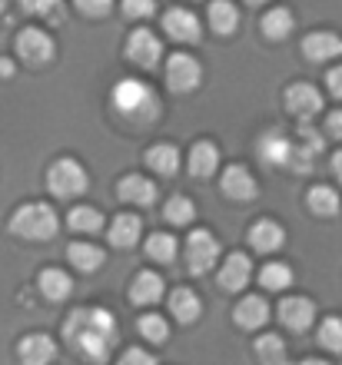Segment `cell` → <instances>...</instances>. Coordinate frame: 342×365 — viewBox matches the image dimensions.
<instances>
[{"label":"cell","mask_w":342,"mask_h":365,"mask_svg":"<svg viewBox=\"0 0 342 365\" xmlns=\"http://www.w3.org/2000/svg\"><path fill=\"white\" fill-rule=\"evenodd\" d=\"M64 339H67L70 352H76L84 362L104 365L120 342V326H116V316L110 309L80 306L64 322Z\"/></svg>","instance_id":"1"},{"label":"cell","mask_w":342,"mask_h":365,"mask_svg":"<svg viewBox=\"0 0 342 365\" xmlns=\"http://www.w3.org/2000/svg\"><path fill=\"white\" fill-rule=\"evenodd\" d=\"M110 100H114L116 113L134 126H150V123H156L163 113L160 96L153 93L150 83H143V80H136V77L120 80L114 87V93H110Z\"/></svg>","instance_id":"2"},{"label":"cell","mask_w":342,"mask_h":365,"mask_svg":"<svg viewBox=\"0 0 342 365\" xmlns=\"http://www.w3.org/2000/svg\"><path fill=\"white\" fill-rule=\"evenodd\" d=\"M10 230L17 232L20 240L47 242L57 236L60 220H57V212H54V206H47V202H27V206H20L10 216Z\"/></svg>","instance_id":"3"},{"label":"cell","mask_w":342,"mask_h":365,"mask_svg":"<svg viewBox=\"0 0 342 365\" xmlns=\"http://www.w3.org/2000/svg\"><path fill=\"white\" fill-rule=\"evenodd\" d=\"M47 186L60 200H74V196H84L86 192L90 176H86V170L76 163V160H57L47 173Z\"/></svg>","instance_id":"4"},{"label":"cell","mask_w":342,"mask_h":365,"mask_svg":"<svg viewBox=\"0 0 342 365\" xmlns=\"http://www.w3.org/2000/svg\"><path fill=\"white\" fill-rule=\"evenodd\" d=\"M219 262V240L206 230H193L186 240V269L193 276H206Z\"/></svg>","instance_id":"5"},{"label":"cell","mask_w":342,"mask_h":365,"mask_svg":"<svg viewBox=\"0 0 342 365\" xmlns=\"http://www.w3.org/2000/svg\"><path fill=\"white\" fill-rule=\"evenodd\" d=\"M17 53L27 67H47V63H54V57H57V47H54V40H50L47 30L27 27L17 34Z\"/></svg>","instance_id":"6"},{"label":"cell","mask_w":342,"mask_h":365,"mask_svg":"<svg viewBox=\"0 0 342 365\" xmlns=\"http://www.w3.org/2000/svg\"><path fill=\"white\" fill-rule=\"evenodd\" d=\"M203 80V67L200 60L190 57V53H173L166 60V87L173 93H193V90L200 87Z\"/></svg>","instance_id":"7"},{"label":"cell","mask_w":342,"mask_h":365,"mask_svg":"<svg viewBox=\"0 0 342 365\" xmlns=\"http://www.w3.org/2000/svg\"><path fill=\"white\" fill-rule=\"evenodd\" d=\"M126 57L134 60L136 67L153 70V67H156V63L163 60V43H160V37H156L153 30H146V27L134 30V34H130V40H126Z\"/></svg>","instance_id":"8"},{"label":"cell","mask_w":342,"mask_h":365,"mask_svg":"<svg viewBox=\"0 0 342 365\" xmlns=\"http://www.w3.org/2000/svg\"><path fill=\"white\" fill-rule=\"evenodd\" d=\"M163 30H166V37L176 40V43H196L203 34L200 27V17L186 7H173L166 10V17H163Z\"/></svg>","instance_id":"9"},{"label":"cell","mask_w":342,"mask_h":365,"mask_svg":"<svg viewBox=\"0 0 342 365\" xmlns=\"http://www.w3.org/2000/svg\"><path fill=\"white\" fill-rule=\"evenodd\" d=\"M326 150V140L316 133L309 123L299 126V140L293 143V156H289V166H293L296 173H306L309 166L319 160V153Z\"/></svg>","instance_id":"10"},{"label":"cell","mask_w":342,"mask_h":365,"mask_svg":"<svg viewBox=\"0 0 342 365\" xmlns=\"http://www.w3.org/2000/svg\"><path fill=\"white\" fill-rule=\"evenodd\" d=\"M286 110L296 120H313L316 113H323V96L313 83H293L286 90Z\"/></svg>","instance_id":"11"},{"label":"cell","mask_w":342,"mask_h":365,"mask_svg":"<svg viewBox=\"0 0 342 365\" xmlns=\"http://www.w3.org/2000/svg\"><path fill=\"white\" fill-rule=\"evenodd\" d=\"M249 279H253V262H249V256H243V252L226 256L223 269H219V289H223V292H243V289L249 286Z\"/></svg>","instance_id":"12"},{"label":"cell","mask_w":342,"mask_h":365,"mask_svg":"<svg viewBox=\"0 0 342 365\" xmlns=\"http://www.w3.org/2000/svg\"><path fill=\"white\" fill-rule=\"evenodd\" d=\"M313 319H316V306L309 299L293 296L279 302V322L286 329H293V332H306V329L313 326Z\"/></svg>","instance_id":"13"},{"label":"cell","mask_w":342,"mask_h":365,"mask_svg":"<svg viewBox=\"0 0 342 365\" xmlns=\"http://www.w3.org/2000/svg\"><path fill=\"white\" fill-rule=\"evenodd\" d=\"M17 356H20V365H50L57 359V342L50 336H44V332H34V336H27L20 342Z\"/></svg>","instance_id":"14"},{"label":"cell","mask_w":342,"mask_h":365,"mask_svg":"<svg viewBox=\"0 0 342 365\" xmlns=\"http://www.w3.org/2000/svg\"><path fill=\"white\" fill-rule=\"evenodd\" d=\"M259 160L266 166H289V156H293V140H286V133L279 130H266L259 136Z\"/></svg>","instance_id":"15"},{"label":"cell","mask_w":342,"mask_h":365,"mask_svg":"<svg viewBox=\"0 0 342 365\" xmlns=\"http://www.w3.org/2000/svg\"><path fill=\"white\" fill-rule=\"evenodd\" d=\"M223 192H226L233 202H249L259 192L256 176L249 173L246 166H229L223 173Z\"/></svg>","instance_id":"16"},{"label":"cell","mask_w":342,"mask_h":365,"mask_svg":"<svg viewBox=\"0 0 342 365\" xmlns=\"http://www.w3.org/2000/svg\"><path fill=\"white\" fill-rule=\"evenodd\" d=\"M116 192H120V200L124 202H134V206H153V202L160 200V190H156V182L146 180V176H124L120 180V186H116Z\"/></svg>","instance_id":"17"},{"label":"cell","mask_w":342,"mask_h":365,"mask_svg":"<svg viewBox=\"0 0 342 365\" xmlns=\"http://www.w3.org/2000/svg\"><path fill=\"white\" fill-rule=\"evenodd\" d=\"M106 236H110V242H114L116 250H134L136 242H140V236H143L140 216H134V212H120V216L110 222Z\"/></svg>","instance_id":"18"},{"label":"cell","mask_w":342,"mask_h":365,"mask_svg":"<svg viewBox=\"0 0 342 365\" xmlns=\"http://www.w3.org/2000/svg\"><path fill=\"white\" fill-rule=\"evenodd\" d=\"M303 53H306V60H313V63H326V60H333L342 53V37L326 34V30L309 34V37L303 40Z\"/></svg>","instance_id":"19"},{"label":"cell","mask_w":342,"mask_h":365,"mask_svg":"<svg viewBox=\"0 0 342 365\" xmlns=\"http://www.w3.org/2000/svg\"><path fill=\"white\" fill-rule=\"evenodd\" d=\"M186 166H190V173L196 176V180H209V176L219 170V150H216V143L200 140V143L190 150V160H186Z\"/></svg>","instance_id":"20"},{"label":"cell","mask_w":342,"mask_h":365,"mask_svg":"<svg viewBox=\"0 0 342 365\" xmlns=\"http://www.w3.org/2000/svg\"><path fill=\"white\" fill-rule=\"evenodd\" d=\"M283 242H286V232L279 222H273V220L253 222V230H249V246L256 252H276Z\"/></svg>","instance_id":"21"},{"label":"cell","mask_w":342,"mask_h":365,"mask_svg":"<svg viewBox=\"0 0 342 365\" xmlns=\"http://www.w3.org/2000/svg\"><path fill=\"white\" fill-rule=\"evenodd\" d=\"M163 292H166V286H163V279L156 272H140L134 279V286H130V299L136 306H156L163 299Z\"/></svg>","instance_id":"22"},{"label":"cell","mask_w":342,"mask_h":365,"mask_svg":"<svg viewBox=\"0 0 342 365\" xmlns=\"http://www.w3.org/2000/svg\"><path fill=\"white\" fill-rule=\"evenodd\" d=\"M233 316H236V322L243 329H259L269 322V306H266V299L246 296V299H239V306L233 309Z\"/></svg>","instance_id":"23"},{"label":"cell","mask_w":342,"mask_h":365,"mask_svg":"<svg viewBox=\"0 0 342 365\" xmlns=\"http://www.w3.org/2000/svg\"><path fill=\"white\" fill-rule=\"evenodd\" d=\"M209 27L216 30V34H236V27H239V10L233 7V0H213L209 4Z\"/></svg>","instance_id":"24"},{"label":"cell","mask_w":342,"mask_h":365,"mask_svg":"<svg viewBox=\"0 0 342 365\" xmlns=\"http://www.w3.org/2000/svg\"><path fill=\"white\" fill-rule=\"evenodd\" d=\"M293 30H296V17L289 7L266 10V17H263V34H266L269 40H286Z\"/></svg>","instance_id":"25"},{"label":"cell","mask_w":342,"mask_h":365,"mask_svg":"<svg viewBox=\"0 0 342 365\" xmlns=\"http://www.w3.org/2000/svg\"><path fill=\"white\" fill-rule=\"evenodd\" d=\"M74 289V279L64 269H44L40 272V292L50 299V302H64Z\"/></svg>","instance_id":"26"},{"label":"cell","mask_w":342,"mask_h":365,"mask_svg":"<svg viewBox=\"0 0 342 365\" xmlns=\"http://www.w3.org/2000/svg\"><path fill=\"white\" fill-rule=\"evenodd\" d=\"M170 309H173V316L180 319V322H196L203 312L200 306V296L193 292V289H176L170 296Z\"/></svg>","instance_id":"27"},{"label":"cell","mask_w":342,"mask_h":365,"mask_svg":"<svg viewBox=\"0 0 342 365\" xmlns=\"http://www.w3.org/2000/svg\"><path fill=\"white\" fill-rule=\"evenodd\" d=\"M146 163L153 166V173L173 176L176 170H180V150H176V146H170V143L153 146L150 153H146Z\"/></svg>","instance_id":"28"},{"label":"cell","mask_w":342,"mask_h":365,"mask_svg":"<svg viewBox=\"0 0 342 365\" xmlns=\"http://www.w3.org/2000/svg\"><path fill=\"white\" fill-rule=\"evenodd\" d=\"M67 259L74 262L80 272H94V269H100V266H104V252L96 250L94 242H70Z\"/></svg>","instance_id":"29"},{"label":"cell","mask_w":342,"mask_h":365,"mask_svg":"<svg viewBox=\"0 0 342 365\" xmlns=\"http://www.w3.org/2000/svg\"><path fill=\"white\" fill-rule=\"evenodd\" d=\"M67 222H70V230L74 232H86V236H94V232L104 230V212L94 210V206H76V210H70Z\"/></svg>","instance_id":"30"},{"label":"cell","mask_w":342,"mask_h":365,"mask_svg":"<svg viewBox=\"0 0 342 365\" xmlns=\"http://www.w3.org/2000/svg\"><path fill=\"white\" fill-rule=\"evenodd\" d=\"M259 282H263V289H269V292H283V289L293 286V269H289L286 262H266L263 272H259Z\"/></svg>","instance_id":"31"},{"label":"cell","mask_w":342,"mask_h":365,"mask_svg":"<svg viewBox=\"0 0 342 365\" xmlns=\"http://www.w3.org/2000/svg\"><path fill=\"white\" fill-rule=\"evenodd\" d=\"M256 356L263 365H286V342L273 332L256 339Z\"/></svg>","instance_id":"32"},{"label":"cell","mask_w":342,"mask_h":365,"mask_svg":"<svg viewBox=\"0 0 342 365\" xmlns=\"http://www.w3.org/2000/svg\"><path fill=\"white\" fill-rule=\"evenodd\" d=\"M306 202H309V210L319 212V216H336V212H339V196H336L333 186H313L309 196H306Z\"/></svg>","instance_id":"33"},{"label":"cell","mask_w":342,"mask_h":365,"mask_svg":"<svg viewBox=\"0 0 342 365\" xmlns=\"http://www.w3.org/2000/svg\"><path fill=\"white\" fill-rule=\"evenodd\" d=\"M163 216H166V222H173V226H190V222L196 220V206H193V200H186V196H173V200L166 202Z\"/></svg>","instance_id":"34"},{"label":"cell","mask_w":342,"mask_h":365,"mask_svg":"<svg viewBox=\"0 0 342 365\" xmlns=\"http://www.w3.org/2000/svg\"><path fill=\"white\" fill-rule=\"evenodd\" d=\"M146 256L156 262H173V256H176V240H173L170 232H153L150 240H146Z\"/></svg>","instance_id":"35"},{"label":"cell","mask_w":342,"mask_h":365,"mask_svg":"<svg viewBox=\"0 0 342 365\" xmlns=\"http://www.w3.org/2000/svg\"><path fill=\"white\" fill-rule=\"evenodd\" d=\"M20 7L34 17H47L50 24H64V0H20Z\"/></svg>","instance_id":"36"},{"label":"cell","mask_w":342,"mask_h":365,"mask_svg":"<svg viewBox=\"0 0 342 365\" xmlns=\"http://www.w3.org/2000/svg\"><path fill=\"white\" fill-rule=\"evenodd\" d=\"M136 329H140L143 339H150V342H156V346H163V342L170 339V326H166V319L156 316V312L143 316L140 322H136Z\"/></svg>","instance_id":"37"},{"label":"cell","mask_w":342,"mask_h":365,"mask_svg":"<svg viewBox=\"0 0 342 365\" xmlns=\"http://www.w3.org/2000/svg\"><path fill=\"white\" fill-rule=\"evenodd\" d=\"M319 346L329 349V352H342V319H336V316L323 319V326H319Z\"/></svg>","instance_id":"38"},{"label":"cell","mask_w":342,"mask_h":365,"mask_svg":"<svg viewBox=\"0 0 342 365\" xmlns=\"http://www.w3.org/2000/svg\"><path fill=\"white\" fill-rule=\"evenodd\" d=\"M124 14L130 20H146L156 14V0H124Z\"/></svg>","instance_id":"39"},{"label":"cell","mask_w":342,"mask_h":365,"mask_svg":"<svg viewBox=\"0 0 342 365\" xmlns=\"http://www.w3.org/2000/svg\"><path fill=\"white\" fill-rule=\"evenodd\" d=\"M76 10L84 14V17H106L110 10H114V0H74Z\"/></svg>","instance_id":"40"},{"label":"cell","mask_w":342,"mask_h":365,"mask_svg":"<svg viewBox=\"0 0 342 365\" xmlns=\"http://www.w3.org/2000/svg\"><path fill=\"white\" fill-rule=\"evenodd\" d=\"M116 365H156V359H153L150 352H143V349H126L124 359Z\"/></svg>","instance_id":"41"},{"label":"cell","mask_w":342,"mask_h":365,"mask_svg":"<svg viewBox=\"0 0 342 365\" xmlns=\"http://www.w3.org/2000/svg\"><path fill=\"white\" fill-rule=\"evenodd\" d=\"M326 130H329V136H336V140H342V110H336V113H329V120H326Z\"/></svg>","instance_id":"42"},{"label":"cell","mask_w":342,"mask_h":365,"mask_svg":"<svg viewBox=\"0 0 342 365\" xmlns=\"http://www.w3.org/2000/svg\"><path fill=\"white\" fill-rule=\"evenodd\" d=\"M326 83H329V93H333V96H342V67L329 70V77H326Z\"/></svg>","instance_id":"43"},{"label":"cell","mask_w":342,"mask_h":365,"mask_svg":"<svg viewBox=\"0 0 342 365\" xmlns=\"http://www.w3.org/2000/svg\"><path fill=\"white\" fill-rule=\"evenodd\" d=\"M0 77H4V80L14 77V63H10L7 57H0Z\"/></svg>","instance_id":"44"},{"label":"cell","mask_w":342,"mask_h":365,"mask_svg":"<svg viewBox=\"0 0 342 365\" xmlns=\"http://www.w3.org/2000/svg\"><path fill=\"white\" fill-rule=\"evenodd\" d=\"M333 173H336V176H339V180H342V150H339V153L333 156Z\"/></svg>","instance_id":"45"},{"label":"cell","mask_w":342,"mask_h":365,"mask_svg":"<svg viewBox=\"0 0 342 365\" xmlns=\"http://www.w3.org/2000/svg\"><path fill=\"white\" fill-rule=\"evenodd\" d=\"M299 365H329V362H323V359H303Z\"/></svg>","instance_id":"46"},{"label":"cell","mask_w":342,"mask_h":365,"mask_svg":"<svg viewBox=\"0 0 342 365\" xmlns=\"http://www.w3.org/2000/svg\"><path fill=\"white\" fill-rule=\"evenodd\" d=\"M249 7H263V4H269V0H246Z\"/></svg>","instance_id":"47"},{"label":"cell","mask_w":342,"mask_h":365,"mask_svg":"<svg viewBox=\"0 0 342 365\" xmlns=\"http://www.w3.org/2000/svg\"><path fill=\"white\" fill-rule=\"evenodd\" d=\"M0 14H4V0H0Z\"/></svg>","instance_id":"48"}]
</instances>
